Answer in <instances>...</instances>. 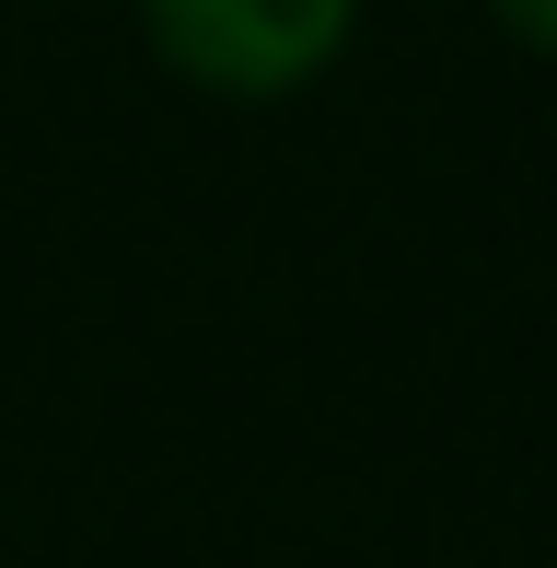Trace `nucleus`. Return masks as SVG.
I'll return each instance as SVG.
<instances>
[{"label":"nucleus","mask_w":557,"mask_h":568,"mask_svg":"<svg viewBox=\"0 0 557 568\" xmlns=\"http://www.w3.org/2000/svg\"><path fill=\"white\" fill-rule=\"evenodd\" d=\"M140 23L174 82L221 93V105H278L337 70L361 0H140Z\"/></svg>","instance_id":"nucleus-1"},{"label":"nucleus","mask_w":557,"mask_h":568,"mask_svg":"<svg viewBox=\"0 0 557 568\" xmlns=\"http://www.w3.org/2000/svg\"><path fill=\"white\" fill-rule=\"evenodd\" d=\"M488 12H499V23H512V36H523V47H546V59H557V0H488Z\"/></svg>","instance_id":"nucleus-2"}]
</instances>
